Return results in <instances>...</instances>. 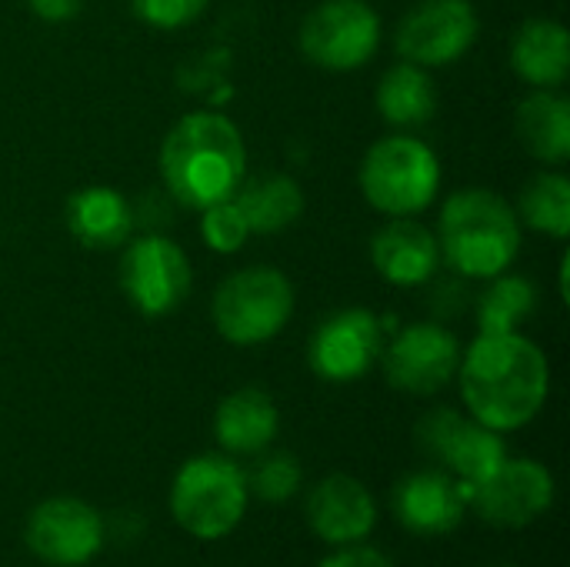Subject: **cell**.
Returning <instances> with one entry per match:
<instances>
[{
    "label": "cell",
    "instance_id": "15",
    "mask_svg": "<svg viewBox=\"0 0 570 567\" xmlns=\"http://www.w3.org/2000/svg\"><path fill=\"white\" fill-rule=\"evenodd\" d=\"M304 518L311 531L331 548L361 545L377 525V501L364 481L351 475H327L311 488Z\"/></svg>",
    "mask_w": 570,
    "mask_h": 567
},
{
    "label": "cell",
    "instance_id": "21",
    "mask_svg": "<svg viewBox=\"0 0 570 567\" xmlns=\"http://www.w3.org/2000/svg\"><path fill=\"white\" fill-rule=\"evenodd\" d=\"M514 130L524 150L544 164L570 157V100L558 90H534L518 104Z\"/></svg>",
    "mask_w": 570,
    "mask_h": 567
},
{
    "label": "cell",
    "instance_id": "12",
    "mask_svg": "<svg viewBox=\"0 0 570 567\" xmlns=\"http://www.w3.org/2000/svg\"><path fill=\"white\" fill-rule=\"evenodd\" d=\"M461 341L438 321L407 324L391 344L381 351L384 378L394 391L431 398L444 391L461 368Z\"/></svg>",
    "mask_w": 570,
    "mask_h": 567
},
{
    "label": "cell",
    "instance_id": "25",
    "mask_svg": "<svg viewBox=\"0 0 570 567\" xmlns=\"http://www.w3.org/2000/svg\"><path fill=\"white\" fill-rule=\"evenodd\" d=\"M538 304V291L528 277L498 274L478 297V328L481 334H511L518 331Z\"/></svg>",
    "mask_w": 570,
    "mask_h": 567
},
{
    "label": "cell",
    "instance_id": "28",
    "mask_svg": "<svg viewBox=\"0 0 570 567\" xmlns=\"http://www.w3.org/2000/svg\"><path fill=\"white\" fill-rule=\"evenodd\" d=\"M210 0H130V10L140 23L154 30H180L194 23Z\"/></svg>",
    "mask_w": 570,
    "mask_h": 567
},
{
    "label": "cell",
    "instance_id": "17",
    "mask_svg": "<svg viewBox=\"0 0 570 567\" xmlns=\"http://www.w3.org/2000/svg\"><path fill=\"white\" fill-rule=\"evenodd\" d=\"M371 264L394 287H421L438 277L441 247L421 221L394 217L374 234Z\"/></svg>",
    "mask_w": 570,
    "mask_h": 567
},
{
    "label": "cell",
    "instance_id": "18",
    "mask_svg": "<svg viewBox=\"0 0 570 567\" xmlns=\"http://www.w3.org/2000/svg\"><path fill=\"white\" fill-rule=\"evenodd\" d=\"M277 431L281 411L264 388H237L214 411V441L230 458H254L267 451Z\"/></svg>",
    "mask_w": 570,
    "mask_h": 567
},
{
    "label": "cell",
    "instance_id": "14",
    "mask_svg": "<svg viewBox=\"0 0 570 567\" xmlns=\"http://www.w3.org/2000/svg\"><path fill=\"white\" fill-rule=\"evenodd\" d=\"M384 351L381 317L367 307H344L317 324L307 344L311 371L327 384H351L371 374Z\"/></svg>",
    "mask_w": 570,
    "mask_h": 567
},
{
    "label": "cell",
    "instance_id": "5",
    "mask_svg": "<svg viewBox=\"0 0 570 567\" xmlns=\"http://www.w3.org/2000/svg\"><path fill=\"white\" fill-rule=\"evenodd\" d=\"M357 180L374 211L387 217H414L438 197L441 160L421 137L391 134L364 154Z\"/></svg>",
    "mask_w": 570,
    "mask_h": 567
},
{
    "label": "cell",
    "instance_id": "10",
    "mask_svg": "<svg viewBox=\"0 0 570 567\" xmlns=\"http://www.w3.org/2000/svg\"><path fill=\"white\" fill-rule=\"evenodd\" d=\"M558 498V485L548 465L534 458H504L481 485L468 495V511H474L481 521L521 531L534 521H541Z\"/></svg>",
    "mask_w": 570,
    "mask_h": 567
},
{
    "label": "cell",
    "instance_id": "6",
    "mask_svg": "<svg viewBox=\"0 0 570 567\" xmlns=\"http://www.w3.org/2000/svg\"><path fill=\"white\" fill-rule=\"evenodd\" d=\"M294 314V284L284 271L257 264L220 281L210 301L214 331L234 348H254L277 338Z\"/></svg>",
    "mask_w": 570,
    "mask_h": 567
},
{
    "label": "cell",
    "instance_id": "1",
    "mask_svg": "<svg viewBox=\"0 0 570 567\" xmlns=\"http://www.w3.org/2000/svg\"><path fill=\"white\" fill-rule=\"evenodd\" d=\"M458 384L464 408L484 428L508 434L528 428L548 404V354L524 334H478L461 354Z\"/></svg>",
    "mask_w": 570,
    "mask_h": 567
},
{
    "label": "cell",
    "instance_id": "27",
    "mask_svg": "<svg viewBox=\"0 0 570 567\" xmlns=\"http://www.w3.org/2000/svg\"><path fill=\"white\" fill-rule=\"evenodd\" d=\"M200 214H204L200 217V237H204V244L210 251H217V254H237L247 244L250 227H247L240 207L234 204V197L230 201H220V204H210Z\"/></svg>",
    "mask_w": 570,
    "mask_h": 567
},
{
    "label": "cell",
    "instance_id": "16",
    "mask_svg": "<svg viewBox=\"0 0 570 567\" xmlns=\"http://www.w3.org/2000/svg\"><path fill=\"white\" fill-rule=\"evenodd\" d=\"M391 508L411 535L441 538L461 528L468 515V491L441 468H428L397 481Z\"/></svg>",
    "mask_w": 570,
    "mask_h": 567
},
{
    "label": "cell",
    "instance_id": "24",
    "mask_svg": "<svg viewBox=\"0 0 570 567\" xmlns=\"http://www.w3.org/2000/svg\"><path fill=\"white\" fill-rule=\"evenodd\" d=\"M518 221L531 231L564 241L570 234V180L564 174L544 170L531 177L518 197Z\"/></svg>",
    "mask_w": 570,
    "mask_h": 567
},
{
    "label": "cell",
    "instance_id": "31",
    "mask_svg": "<svg viewBox=\"0 0 570 567\" xmlns=\"http://www.w3.org/2000/svg\"><path fill=\"white\" fill-rule=\"evenodd\" d=\"M498 567H514V565H498Z\"/></svg>",
    "mask_w": 570,
    "mask_h": 567
},
{
    "label": "cell",
    "instance_id": "22",
    "mask_svg": "<svg viewBox=\"0 0 570 567\" xmlns=\"http://www.w3.org/2000/svg\"><path fill=\"white\" fill-rule=\"evenodd\" d=\"M234 204L240 207L250 234H277L304 214V190L287 174H257L244 177Z\"/></svg>",
    "mask_w": 570,
    "mask_h": 567
},
{
    "label": "cell",
    "instance_id": "2",
    "mask_svg": "<svg viewBox=\"0 0 570 567\" xmlns=\"http://www.w3.org/2000/svg\"><path fill=\"white\" fill-rule=\"evenodd\" d=\"M164 190L187 211L230 201L247 177V144L237 124L214 110L180 117L160 144Z\"/></svg>",
    "mask_w": 570,
    "mask_h": 567
},
{
    "label": "cell",
    "instance_id": "7",
    "mask_svg": "<svg viewBox=\"0 0 570 567\" xmlns=\"http://www.w3.org/2000/svg\"><path fill=\"white\" fill-rule=\"evenodd\" d=\"M117 281L137 314L167 317L187 301L194 271L180 244L164 234H144L124 244Z\"/></svg>",
    "mask_w": 570,
    "mask_h": 567
},
{
    "label": "cell",
    "instance_id": "30",
    "mask_svg": "<svg viewBox=\"0 0 570 567\" xmlns=\"http://www.w3.org/2000/svg\"><path fill=\"white\" fill-rule=\"evenodd\" d=\"M30 13L47 20V23H63V20H73L83 7V0H27Z\"/></svg>",
    "mask_w": 570,
    "mask_h": 567
},
{
    "label": "cell",
    "instance_id": "26",
    "mask_svg": "<svg viewBox=\"0 0 570 567\" xmlns=\"http://www.w3.org/2000/svg\"><path fill=\"white\" fill-rule=\"evenodd\" d=\"M257 465L247 475V488L264 501V505H287L291 498L301 495L304 485V468L294 454L287 451H261L254 454Z\"/></svg>",
    "mask_w": 570,
    "mask_h": 567
},
{
    "label": "cell",
    "instance_id": "9",
    "mask_svg": "<svg viewBox=\"0 0 570 567\" xmlns=\"http://www.w3.org/2000/svg\"><path fill=\"white\" fill-rule=\"evenodd\" d=\"M414 434L421 451L434 461V468L451 475L468 495L508 458L504 438L498 431L484 428L471 414L464 418L454 408L428 411Z\"/></svg>",
    "mask_w": 570,
    "mask_h": 567
},
{
    "label": "cell",
    "instance_id": "20",
    "mask_svg": "<svg viewBox=\"0 0 570 567\" xmlns=\"http://www.w3.org/2000/svg\"><path fill=\"white\" fill-rule=\"evenodd\" d=\"M511 67L534 90H558L570 70L568 27L551 17L528 20L511 40Z\"/></svg>",
    "mask_w": 570,
    "mask_h": 567
},
{
    "label": "cell",
    "instance_id": "13",
    "mask_svg": "<svg viewBox=\"0 0 570 567\" xmlns=\"http://www.w3.org/2000/svg\"><path fill=\"white\" fill-rule=\"evenodd\" d=\"M478 30L481 23L471 0H421L401 17L394 47L401 60L431 70L458 63L474 47Z\"/></svg>",
    "mask_w": 570,
    "mask_h": 567
},
{
    "label": "cell",
    "instance_id": "8",
    "mask_svg": "<svg viewBox=\"0 0 570 567\" xmlns=\"http://www.w3.org/2000/svg\"><path fill=\"white\" fill-rule=\"evenodd\" d=\"M301 53L324 70H357L381 47V17L367 0H321L297 30Z\"/></svg>",
    "mask_w": 570,
    "mask_h": 567
},
{
    "label": "cell",
    "instance_id": "4",
    "mask_svg": "<svg viewBox=\"0 0 570 567\" xmlns=\"http://www.w3.org/2000/svg\"><path fill=\"white\" fill-rule=\"evenodd\" d=\"M247 471L230 454L187 458L170 481V518L197 541H220L234 535L247 515Z\"/></svg>",
    "mask_w": 570,
    "mask_h": 567
},
{
    "label": "cell",
    "instance_id": "11",
    "mask_svg": "<svg viewBox=\"0 0 570 567\" xmlns=\"http://www.w3.org/2000/svg\"><path fill=\"white\" fill-rule=\"evenodd\" d=\"M27 551L50 567L90 565L107 545V521L80 498L57 495L30 508L23 521Z\"/></svg>",
    "mask_w": 570,
    "mask_h": 567
},
{
    "label": "cell",
    "instance_id": "23",
    "mask_svg": "<svg viewBox=\"0 0 570 567\" xmlns=\"http://www.w3.org/2000/svg\"><path fill=\"white\" fill-rule=\"evenodd\" d=\"M377 114L394 124V127H421L434 117L438 110V90L434 80L424 67L417 63H394L391 70H384L377 94H374Z\"/></svg>",
    "mask_w": 570,
    "mask_h": 567
},
{
    "label": "cell",
    "instance_id": "19",
    "mask_svg": "<svg viewBox=\"0 0 570 567\" xmlns=\"http://www.w3.org/2000/svg\"><path fill=\"white\" fill-rule=\"evenodd\" d=\"M63 221H67V231L83 247L117 251L130 241L137 214L120 190L94 184V187H80L67 197Z\"/></svg>",
    "mask_w": 570,
    "mask_h": 567
},
{
    "label": "cell",
    "instance_id": "3",
    "mask_svg": "<svg viewBox=\"0 0 570 567\" xmlns=\"http://www.w3.org/2000/svg\"><path fill=\"white\" fill-rule=\"evenodd\" d=\"M441 257L461 277L491 281L521 254L518 211L488 187L454 190L441 207Z\"/></svg>",
    "mask_w": 570,
    "mask_h": 567
},
{
    "label": "cell",
    "instance_id": "29",
    "mask_svg": "<svg viewBox=\"0 0 570 567\" xmlns=\"http://www.w3.org/2000/svg\"><path fill=\"white\" fill-rule=\"evenodd\" d=\"M317 567H397L384 551L371 548V545H344L334 555H327Z\"/></svg>",
    "mask_w": 570,
    "mask_h": 567
}]
</instances>
